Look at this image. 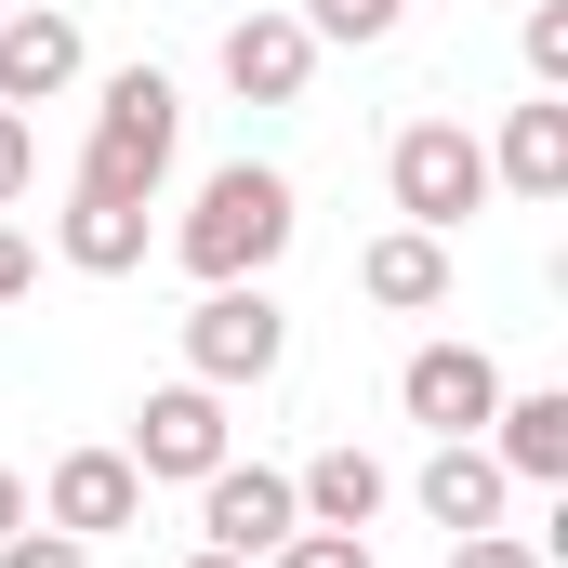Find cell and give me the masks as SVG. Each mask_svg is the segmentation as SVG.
<instances>
[{
	"label": "cell",
	"mask_w": 568,
	"mask_h": 568,
	"mask_svg": "<svg viewBox=\"0 0 568 568\" xmlns=\"http://www.w3.org/2000/svg\"><path fill=\"white\" fill-rule=\"evenodd\" d=\"M185 568H252V556H212V542H199V556H185Z\"/></svg>",
	"instance_id": "cell-25"
},
{
	"label": "cell",
	"mask_w": 568,
	"mask_h": 568,
	"mask_svg": "<svg viewBox=\"0 0 568 568\" xmlns=\"http://www.w3.org/2000/svg\"><path fill=\"white\" fill-rule=\"evenodd\" d=\"M212 463H225V397H212V384H159V397L133 410V476L145 489H159V476L199 489Z\"/></svg>",
	"instance_id": "cell-7"
},
{
	"label": "cell",
	"mask_w": 568,
	"mask_h": 568,
	"mask_svg": "<svg viewBox=\"0 0 568 568\" xmlns=\"http://www.w3.org/2000/svg\"><path fill=\"white\" fill-rule=\"evenodd\" d=\"M489 424H503V449H489L503 476H542V489L568 476V397H556V384H542V397H503Z\"/></svg>",
	"instance_id": "cell-16"
},
{
	"label": "cell",
	"mask_w": 568,
	"mask_h": 568,
	"mask_svg": "<svg viewBox=\"0 0 568 568\" xmlns=\"http://www.w3.org/2000/svg\"><path fill=\"white\" fill-rule=\"evenodd\" d=\"M291 503H304V529H371V516L397 503V476H384L371 449H317V463L291 476Z\"/></svg>",
	"instance_id": "cell-13"
},
{
	"label": "cell",
	"mask_w": 568,
	"mask_h": 568,
	"mask_svg": "<svg viewBox=\"0 0 568 568\" xmlns=\"http://www.w3.org/2000/svg\"><path fill=\"white\" fill-rule=\"evenodd\" d=\"M0 13H13V0H0Z\"/></svg>",
	"instance_id": "cell-26"
},
{
	"label": "cell",
	"mask_w": 568,
	"mask_h": 568,
	"mask_svg": "<svg viewBox=\"0 0 568 568\" xmlns=\"http://www.w3.org/2000/svg\"><path fill=\"white\" fill-rule=\"evenodd\" d=\"M199 529H212V556H278L291 529H304V503H291L278 463H239V449H225V463L199 476Z\"/></svg>",
	"instance_id": "cell-5"
},
{
	"label": "cell",
	"mask_w": 568,
	"mask_h": 568,
	"mask_svg": "<svg viewBox=\"0 0 568 568\" xmlns=\"http://www.w3.org/2000/svg\"><path fill=\"white\" fill-rule=\"evenodd\" d=\"M67 80H80V13L13 0V13H0V106H53Z\"/></svg>",
	"instance_id": "cell-10"
},
{
	"label": "cell",
	"mask_w": 568,
	"mask_h": 568,
	"mask_svg": "<svg viewBox=\"0 0 568 568\" xmlns=\"http://www.w3.org/2000/svg\"><path fill=\"white\" fill-rule=\"evenodd\" d=\"M0 568H93V542H67V529H13Z\"/></svg>",
	"instance_id": "cell-21"
},
{
	"label": "cell",
	"mask_w": 568,
	"mask_h": 568,
	"mask_svg": "<svg viewBox=\"0 0 568 568\" xmlns=\"http://www.w3.org/2000/svg\"><path fill=\"white\" fill-rule=\"evenodd\" d=\"M503 489H516V476H503L476 436H436V463H424V516L449 529V542H463V529H503Z\"/></svg>",
	"instance_id": "cell-11"
},
{
	"label": "cell",
	"mask_w": 568,
	"mask_h": 568,
	"mask_svg": "<svg viewBox=\"0 0 568 568\" xmlns=\"http://www.w3.org/2000/svg\"><path fill=\"white\" fill-rule=\"evenodd\" d=\"M53 239H67L80 278H133L145 265V199H80V185H67V225H53Z\"/></svg>",
	"instance_id": "cell-15"
},
{
	"label": "cell",
	"mask_w": 568,
	"mask_h": 568,
	"mask_svg": "<svg viewBox=\"0 0 568 568\" xmlns=\"http://www.w3.org/2000/svg\"><path fill=\"white\" fill-rule=\"evenodd\" d=\"M27 172H40V133H27V106H0V199H27Z\"/></svg>",
	"instance_id": "cell-22"
},
{
	"label": "cell",
	"mask_w": 568,
	"mask_h": 568,
	"mask_svg": "<svg viewBox=\"0 0 568 568\" xmlns=\"http://www.w3.org/2000/svg\"><path fill=\"white\" fill-rule=\"evenodd\" d=\"M489 185H516V199H568V93H542V106H516V120H503Z\"/></svg>",
	"instance_id": "cell-14"
},
{
	"label": "cell",
	"mask_w": 568,
	"mask_h": 568,
	"mask_svg": "<svg viewBox=\"0 0 568 568\" xmlns=\"http://www.w3.org/2000/svg\"><path fill=\"white\" fill-rule=\"evenodd\" d=\"M529 80H542V93H568V0H542V13H529Z\"/></svg>",
	"instance_id": "cell-19"
},
{
	"label": "cell",
	"mask_w": 568,
	"mask_h": 568,
	"mask_svg": "<svg viewBox=\"0 0 568 568\" xmlns=\"http://www.w3.org/2000/svg\"><path fill=\"white\" fill-rule=\"evenodd\" d=\"M449 568H556V556H542V542H516V529H463Z\"/></svg>",
	"instance_id": "cell-20"
},
{
	"label": "cell",
	"mask_w": 568,
	"mask_h": 568,
	"mask_svg": "<svg viewBox=\"0 0 568 568\" xmlns=\"http://www.w3.org/2000/svg\"><path fill=\"white\" fill-rule=\"evenodd\" d=\"M40 278V252H27V239H13V225H0V304H13V291Z\"/></svg>",
	"instance_id": "cell-23"
},
{
	"label": "cell",
	"mask_w": 568,
	"mask_h": 568,
	"mask_svg": "<svg viewBox=\"0 0 568 568\" xmlns=\"http://www.w3.org/2000/svg\"><path fill=\"white\" fill-rule=\"evenodd\" d=\"M13 529H27V476L0 463V542H13Z\"/></svg>",
	"instance_id": "cell-24"
},
{
	"label": "cell",
	"mask_w": 568,
	"mask_h": 568,
	"mask_svg": "<svg viewBox=\"0 0 568 568\" xmlns=\"http://www.w3.org/2000/svg\"><path fill=\"white\" fill-rule=\"evenodd\" d=\"M384 185H397V212H410L424 239H463V225L489 212V145L463 133V120H410L397 159H384Z\"/></svg>",
	"instance_id": "cell-3"
},
{
	"label": "cell",
	"mask_w": 568,
	"mask_h": 568,
	"mask_svg": "<svg viewBox=\"0 0 568 568\" xmlns=\"http://www.w3.org/2000/svg\"><path fill=\"white\" fill-rule=\"evenodd\" d=\"M304 80H317V27L304 13H239L225 27V93L239 106H304Z\"/></svg>",
	"instance_id": "cell-9"
},
{
	"label": "cell",
	"mask_w": 568,
	"mask_h": 568,
	"mask_svg": "<svg viewBox=\"0 0 568 568\" xmlns=\"http://www.w3.org/2000/svg\"><path fill=\"white\" fill-rule=\"evenodd\" d=\"M40 529H67V542H120V529H145L133 449H67V463H53V489H40Z\"/></svg>",
	"instance_id": "cell-6"
},
{
	"label": "cell",
	"mask_w": 568,
	"mask_h": 568,
	"mask_svg": "<svg viewBox=\"0 0 568 568\" xmlns=\"http://www.w3.org/2000/svg\"><path fill=\"white\" fill-rule=\"evenodd\" d=\"M265 568H371V542H357V529H291Z\"/></svg>",
	"instance_id": "cell-17"
},
{
	"label": "cell",
	"mask_w": 568,
	"mask_h": 568,
	"mask_svg": "<svg viewBox=\"0 0 568 568\" xmlns=\"http://www.w3.org/2000/svg\"><path fill=\"white\" fill-rule=\"evenodd\" d=\"M291 225H304V212H291V172L225 159V172L199 185V212H185L172 252H185V278H199V291H225V278H265V265L291 252Z\"/></svg>",
	"instance_id": "cell-1"
},
{
	"label": "cell",
	"mask_w": 568,
	"mask_h": 568,
	"mask_svg": "<svg viewBox=\"0 0 568 568\" xmlns=\"http://www.w3.org/2000/svg\"><path fill=\"white\" fill-rule=\"evenodd\" d=\"M172 133H185V93L159 67H120L93 93V145H80V199H159L172 172Z\"/></svg>",
	"instance_id": "cell-2"
},
{
	"label": "cell",
	"mask_w": 568,
	"mask_h": 568,
	"mask_svg": "<svg viewBox=\"0 0 568 568\" xmlns=\"http://www.w3.org/2000/svg\"><path fill=\"white\" fill-rule=\"evenodd\" d=\"M397 410L424 436H476L489 410H503V371H489V344H424L410 371H397Z\"/></svg>",
	"instance_id": "cell-8"
},
{
	"label": "cell",
	"mask_w": 568,
	"mask_h": 568,
	"mask_svg": "<svg viewBox=\"0 0 568 568\" xmlns=\"http://www.w3.org/2000/svg\"><path fill=\"white\" fill-rule=\"evenodd\" d=\"M304 27H317V40H384L397 0H304Z\"/></svg>",
	"instance_id": "cell-18"
},
{
	"label": "cell",
	"mask_w": 568,
	"mask_h": 568,
	"mask_svg": "<svg viewBox=\"0 0 568 568\" xmlns=\"http://www.w3.org/2000/svg\"><path fill=\"white\" fill-rule=\"evenodd\" d=\"M291 357V317L265 304V278H225V291H199V317H185V384H265Z\"/></svg>",
	"instance_id": "cell-4"
},
{
	"label": "cell",
	"mask_w": 568,
	"mask_h": 568,
	"mask_svg": "<svg viewBox=\"0 0 568 568\" xmlns=\"http://www.w3.org/2000/svg\"><path fill=\"white\" fill-rule=\"evenodd\" d=\"M357 291H371V304H397V317L449 304V239H424V225H384V239L357 252Z\"/></svg>",
	"instance_id": "cell-12"
}]
</instances>
